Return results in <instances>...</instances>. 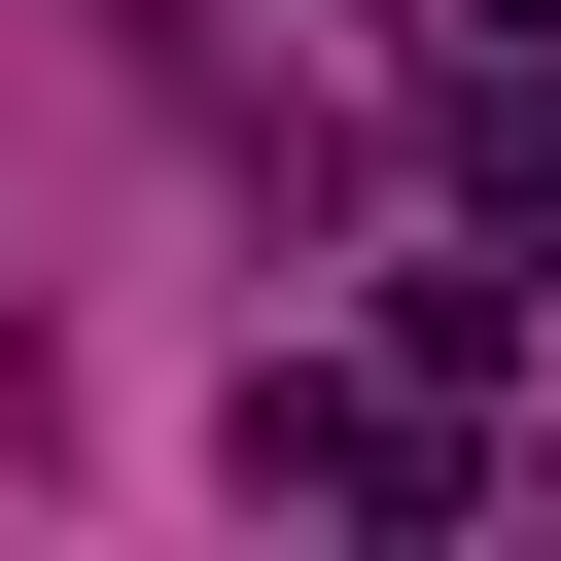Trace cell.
Segmentation results:
<instances>
[{
	"label": "cell",
	"mask_w": 561,
	"mask_h": 561,
	"mask_svg": "<svg viewBox=\"0 0 561 561\" xmlns=\"http://www.w3.org/2000/svg\"><path fill=\"white\" fill-rule=\"evenodd\" d=\"M245 491H316V526H456V491H491V386H421V351L316 386V351H280V386H245Z\"/></svg>",
	"instance_id": "6da1fadb"
}]
</instances>
